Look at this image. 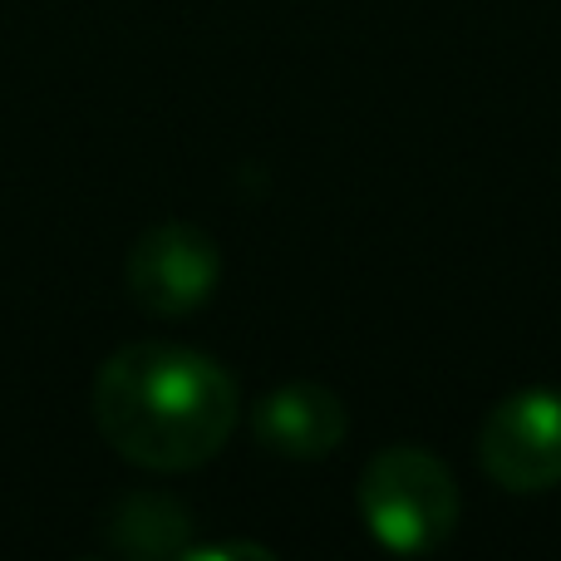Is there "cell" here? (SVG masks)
<instances>
[{"instance_id":"1","label":"cell","mask_w":561,"mask_h":561,"mask_svg":"<svg viewBox=\"0 0 561 561\" xmlns=\"http://www.w3.org/2000/svg\"><path fill=\"white\" fill-rule=\"evenodd\" d=\"M242 389L213 355L173 340H138L99 365L94 424L144 473H193L227 448Z\"/></svg>"},{"instance_id":"2","label":"cell","mask_w":561,"mask_h":561,"mask_svg":"<svg viewBox=\"0 0 561 561\" xmlns=\"http://www.w3.org/2000/svg\"><path fill=\"white\" fill-rule=\"evenodd\" d=\"M359 523L385 552L424 557L454 537L458 483L444 458L419 444H389L359 473Z\"/></svg>"},{"instance_id":"3","label":"cell","mask_w":561,"mask_h":561,"mask_svg":"<svg viewBox=\"0 0 561 561\" xmlns=\"http://www.w3.org/2000/svg\"><path fill=\"white\" fill-rule=\"evenodd\" d=\"M217 280H222V252L213 232L193 222H158L128 247L124 286L144 316H193L217 296Z\"/></svg>"},{"instance_id":"4","label":"cell","mask_w":561,"mask_h":561,"mask_svg":"<svg viewBox=\"0 0 561 561\" xmlns=\"http://www.w3.org/2000/svg\"><path fill=\"white\" fill-rule=\"evenodd\" d=\"M478 463L507 493L561 483V389L533 385L497 399L478 428Z\"/></svg>"},{"instance_id":"5","label":"cell","mask_w":561,"mask_h":561,"mask_svg":"<svg viewBox=\"0 0 561 561\" xmlns=\"http://www.w3.org/2000/svg\"><path fill=\"white\" fill-rule=\"evenodd\" d=\"M252 428L266 454L290 458V463H310V458H325L345 444L350 414L335 389L310 385V379H290V385L256 399Z\"/></svg>"},{"instance_id":"6","label":"cell","mask_w":561,"mask_h":561,"mask_svg":"<svg viewBox=\"0 0 561 561\" xmlns=\"http://www.w3.org/2000/svg\"><path fill=\"white\" fill-rule=\"evenodd\" d=\"M197 517L168 493H124L104 513V547L134 561H178L193 542Z\"/></svg>"},{"instance_id":"7","label":"cell","mask_w":561,"mask_h":561,"mask_svg":"<svg viewBox=\"0 0 561 561\" xmlns=\"http://www.w3.org/2000/svg\"><path fill=\"white\" fill-rule=\"evenodd\" d=\"M227 557H272V547H256V542H187V552L178 561H227Z\"/></svg>"}]
</instances>
